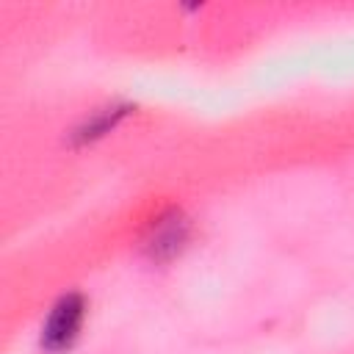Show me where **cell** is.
Wrapping results in <instances>:
<instances>
[{
	"instance_id": "cell-1",
	"label": "cell",
	"mask_w": 354,
	"mask_h": 354,
	"mask_svg": "<svg viewBox=\"0 0 354 354\" xmlns=\"http://www.w3.org/2000/svg\"><path fill=\"white\" fill-rule=\"evenodd\" d=\"M80 321H83V299L77 293L64 296L47 315V324L41 329V343L53 351L69 346L80 329Z\"/></svg>"
},
{
	"instance_id": "cell-2",
	"label": "cell",
	"mask_w": 354,
	"mask_h": 354,
	"mask_svg": "<svg viewBox=\"0 0 354 354\" xmlns=\"http://www.w3.org/2000/svg\"><path fill=\"white\" fill-rule=\"evenodd\" d=\"M183 238H185V224H183L180 216H171V218H163L155 227L149 249H152V254H171L174 249H180Z\"/></svg>"
},
{
	"instance_id": "cell-3",
	"label": "cell",
	"mask_w": 354,
	"mask_h": 354,
	"mask_svg": "<svg viewBox=\"0 0 354 354\" xmlns=\"http://www.w3.org/2000/svg\"><path fill=\"white\" fill-rule=\"evenodd\" d=\"M124 111H105V113H100V116H94L83 130H80V138H94V136H102L105 130H111L113 124H116V119L122 116Z\"/></svg>"
}]
</instances>
